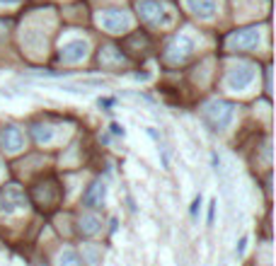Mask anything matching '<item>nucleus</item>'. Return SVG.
<instances>
[{"instance_id":"14","label":"nucleus","mask_w":276,"mask_h":266,"mask_svg":"<svg viewBox=\"0 0 276 266\" xmlns=\"http://www.w3.org/2000/svg\"><path fill=\"white\" fill-rule=\"evenodd\" d=\"M187 8L196 17H211L218 8V0H187Z\"/></svg>"},{"instance_id":"24","label":"nucleus","mask_w":276,"mask_h":266,"mask_svg":"<svg viewBox=\"0 0 276 266\" xmlns=\"http://www.w3.org/2000/svg\"><path fill=\"white\" fill-rule=\"evenodd\" d=\"M3 5H17V3H22V0H0Z\"/></svg>"},{"instance_id":"20","label":"nucleus","mask_w":276,"mask_h":266,"mask_svg":"<svg viewBox=\"0 0 276 266\" xmlns=\"http://www.w3.org/2000/svg\"><path fill=\"white\" fill-rule=\"evenodd\" d=\"M97 107H104V109H107V107H114V100H111V97H100V100H97Z\"/></svg>"},{"instance_id":"6","label":"nucleus","mask_w":276,"mask_h":266,"mask_svg":"<svg viewBox=\"0 0 276 266\" xmlns=\"http://www.w3.org/2000/svg\"><path fill=\"white\" fill-rule=\"evenodd\" d=\"M259 39H262V32L257 27H245V29H235L228 34L225 44L230 51H250L259 44Z\"/></svg>"},{"instance_id":"19","label":"nucleus","mask_w":276,"mask_h":266,"mask_svg":"<svg viewBox=\"0 0 276 266\" xmlns=\"http://www.w3.org/2000/svg\"><path fill=\"white\" fill-rule=\"evenodd\" d=\"M109 128H111V133H114V136H122V138H124V136H126V128H124L122 123L111 121V126H109Z\"/></svg>"},{"instance_id":"13","label":"nucleus","mask_w":276,"mask_h":266,"mask_svg":"<svg viewBox=\"0 0 276 266\" xmlns=\"http://www.w3.org/2000/svg\"><path fill=\"white\" fill-rule=\"evenodd\" d=\"M77 230H80V235H85V237H92V235H97L102 230V218L97 213L85 211L77 218Z\"/></svg>"},{"instance_id":"5","label":"nucleus","mask_w":276,"mask_h":266,"mask_svg":"<svg viewBox=\"0 0 276 266\" xmlns=\"http://www.w3.org/2000/svg\"><path fill=\"white\" fill-rule=\"evenodd\" d=\"M257 78V66L250 63V61H240V63H235V66L228 70V75H225V85L228 90L232 92H243L252 85V80Z\"/></svg>"},{"instance_id":"12","label":"nucleus","mask_w":276,"mask_h":266,"mask_svg":"<svg viewBox=\"0 0 276 266\" xmlns=\"http://www.w3.org/2000/svg\"><path fill=\"white\" fill-rule=\"evenodd\" d=\"M97 63H100L102 68H122L124 63H126V56L116 49V46H102L100 54H97Z\"/></svg>"},{"instance_id":"7","label":"nucleus","mask_w":276,"mask_h":266,"mask_svg":"<svg viewBox=\"0 0 276 266\" xmlns=\"http://www.w3.org/2000/svg\"><path fill=\"white\" fill-rule=\"evenodd\" d=\"M97 20H100L102 29H107L111 34H126L131 29V17L124 10H102Z\"/></svg>"},{"instance_id":"11","label":"nucleus","mask_w":276,"mask_h":266,"mask_svg":"<svg viewBox=\"0 0 276 266\" xmlns=\"http://www.w3.org/2000/svg\"><path fill=\"white\" fill-rule=\"evenodd\" d=\"M85 56H88V41H85V39H73V41H68V44L61 46L58 58H61L63 63H77V61H83Z\"/></svg>"},{"instance_id":"17","label":"nucleus","mask_w":276,"mask_h":266,"mask_svg":"<svg viewBox=\"0 0 276 266\" xmlns=\"http://www.w3.org/2000/svg\"><path fill=\"white\" fill-rule=\"evenodd\" d=\"M216 206H218V201L216 199H211L209 201V215H206V223H209V228L216 223Z\"/></svg>"},{"instance_id":"21","label":"nucleus","mask_w":276,"mask_h":266,"mask_svg":"<svg viewBox=\"0 0 276 266\" xmlns=\"http://www.w3.org/2000/svg\"><path fill=\"white\" fill-rule=\"evenodd\" d=\"M245 244H247V235L245 237H240V242H238V247H235V252H238V256L245 252Z\"/></svg>"},{"instance_id":"8","label":"nucleus","mask_w":276,"mask_h":266,"mask_svg":"<svg viewBox=\"0 0 276 266\" xmlns=\"http://www.w3.org/2000/svg\"><path fill=\"white\" fill-rule=\"evenodd\" d=\"M24 208H27V196H24L22 189L8 187L3 194H0V213L12 215V213L24 211Z\"/></svg>"},{"instance_id":"23","label":"nucleus","mask_w":276,"mask_h":266,"mask_svg":"<svg viewBox=\"0 0 276 266\" xmlns=\"http://www.w3.org/2000/svg\"><path fill=\"white\" fill-rule=\"evenodd\" d=\"M150 78V73H145V70H138V73H136V80H148Z\"/></svg>"},{"instance_id":"18","label":"nucleus","mask_w":276,"mask_h":266,"mask_svg":"<svg viewBox=\"0 0 276 266\" xmlns=\"http://www.w3.org/2000/svg\"><path fill=\"white\" fill-rule=\"evenodd\" d=\"M199 208H201V194H196V196H194V201H191V206H189V213L196 218V215H199Z\"/></svg>"},{"instance_id":"1","label":"nucleus","mask_w":276,"mask_h":266,"mask_svg":"<svg viewBox=\"0 0 276 266\" xmlns=\"http://www.w3.org/2000/svg\"><path fill=\"white\" fill-rule=\"evenodd\" d=\"M136 10H138V17L143 20L148 27L153 29H160V27H170L175 15L167 8L163 0H136Z\"/></svg>"},{"instance_id":"22","label":"nucleus","mask_w":276,"mask_h":266,"mask_svg":"<svg viewBox=\"0 0 276 266\" xmlns=\"http://www.w3.org/2000/svg\"><path fill=\"white\" fill-rule=\"evenodd\" d=\"M211 160H213V167H216V169H221V157L216 155V153H211Z\"/></svg>"},{"instance_id":"15","label":"nucleus","mask_w":276,"mask_h":266,"mask_svg":"<svg viewBox=\"0 0 276 266\" xmlns=\"http://www.w3.org/2000/svg\"><path fill=\"white\" fill-rule=\"evenodd\" d=\"M29 133H32L36 145H46V143H51V138H54V126L51 123H32Z\"/></svg>"},{"instance_id":"16","label":"nucleus","mask_w":276,"mask_h":266,"mask_svg":"<svg viewBox=\"0 0 276 266\" xmlns=\"http://www.w3.org/2000/svg\"><path fill=\"white\" fill-rule=\"evenodd\" d=\"M85 261L80 259L75 249H63L61 254H58V266H83Z\"/></svg>"},{"instance_id":"9","label":"nucleus","mask_w":276,"mask_h":266,"mask_svg":"<svg viewBox=\"0 0 276 266\" xmlns=\"http://www.w3.org/2000/svg\"><path fill=\"white\" fill-rule=\"evenodd\" d=\"M22 145H24V136L15 123H5L0 128V148L5 153H20Z\"/></svg>"},{"instance_id":"4","label":"nucleus","mask_w":276,"mask_h":266,"mask_svg":"<svg viewBox=\"0 0 276 266\" xmlns=\"http://www.w3.org/2000/svg\"><path fill=\"white\" fill-rule=\"evenodd\" d=\"M191 56H194V41L189 39L187 34H177V36H172L167 41L165 51H163V61L170 63V66H182Z\"/></svg>"},{"instance_id":"10","label":"nucleus","mask_w":276,"mask_h":266,"mask_svg":"<svg viewBox=\"0 0 276 266\" xmlns=\"http://www.w3.org/2000/svg\"><path fill=\"white\" fill-rule=\"evenodd\" d=\"M107 199V184L102 182V179H95L88 189H85V194H83V206L88 208V211H95V208H100L102 203Z\"/></svg>"},{"instance_id":"3","label":"nucleus","mask_w":276,"mask_h":266,"mask_svg":"<svg viewBox=\"0 0 276 266\" xmlns=\"http://www.w3.org/2000/svg\"><path fill=\"white\" fill-rule=\"evenodd\" d=\"M32 201L36 208H42V211H51L58 206V201H61V187H58V182L54 177L49 179H42L39 184H34L32 187Z\"/></svg>"},{"instance_id":"25","label":"nucleus","mask_w":276,"mask_h":266,"mask_svg":"<svg viewBox=\"0 0 276 266\" xmlns=\"http://www.w3.org/2000/svg\"><path fill=\"white\" fill-rule=\"evenodd\" d=\"M221 266H225V264H221Z\"/></svg>"},{"instance_id":"2","label":"nucleus","mask_w":276,"mask_h":266,"mask_svg":"<svg viewBox=\"0 0 276 266\" xmlns=\"http://www.w3.org/2000/svg\"><path fill=\"white\" fill-rule=\"evenodd\" d=\"M235 116V104L225 100H211L201 109V119L209 123L213 131H225Z\"/></svg>"}]
</instances>
